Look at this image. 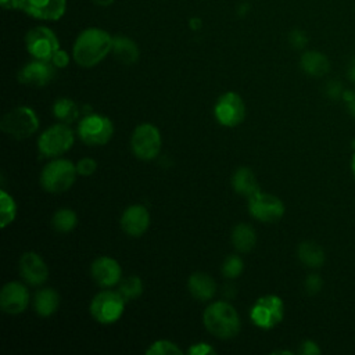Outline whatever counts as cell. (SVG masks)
Wrapping results in <instances>:
<instances>
[{
	"label": "cell",
	"mask_w": 355,
	"mask_h": 355,
	"mask_svg": "<svg viewBox=\"0 0 355 355\" xmlns=\"http://www.w3.org/2000/svg\"><path fill=\"white\" fill-rule=\"evenodd\" d=\"M322 284H323V282H322L320 276L309 275L305 280V290H306L308 294H316V293L320 291Z\"/></svg>",
	"instance_id": "34"
},
{
	"label": "cell",
	"mask_w": 355,
	"mask_h": 355,
	"mask_svg": "<svg viewBox=\"0 0 355 355\" xmlns=\"http://www.w3.org/2000/svg\"><path fill=\"white\" fill-rule=\"evenodd\" d=\"M76 223H78V216L75 211H72L71 208H61L55 211L51 219L53 227L60 233L71 232L76 226Z\"/></svg>",
	"instance_id": "27"
},
{
	"label": "cell",
	"mask_w": 355,
	"mask_h": 355,
	"mask_svg": "<svg viewBox=\"0 0 355 355\" xmlns=\"http://www.w3.org/2000/svg\"><path fill=\"white\" fill-rule=\"evenodd\" d=\"M19 10L43 21H57L67 10V0H21Z\"/></svg>",
	"instance_id": "14"
},
{
	"label": "cell",
	"mask_w": 355,
	"mask_h": 355,
	"mask_svg": "<svg viewBox=\"0 0 355 355\" xmlns=\"http://www.w3.org/2000/svg\"><path fill=\"white\" fill-rule=\"evenodd\" d=\"M76 173V165L69 159L57 158L42 169L40 184L49 193H62L75 183Z\"/></svg>",
	"instance_id": "3"
},
{
	"label": "cell",
	"mask_w": 355,
	"mask_h": 355,
	"mask_svg": "<svg viewBox=\"0 0 355 355\" xmlns=\"http://www.w3.org/2000/svg\"><path fill=\"white\" fill-rule=\"evenodd\" d=\"M118 291L125 301H132L143 293V282L137 276H128L119 282Z\"/></svg>",
	"instance_id": "28"
},
{
	"label": "cell",
	"mask_w": 355,
	"mask_h": 355,
	"mask_svg": "<svg viewBox=\"0 0 355 355\" xmlns=\"http://www.w3.org/2000/svg\"><path fill=\"white\" fill-rule=\"evenodd\" d=\"M348 75L351 78L352 82H355V57L352 58L351 64H349V68H348Z\"/></svg>",
	"instance_id": "41"
},
{
	"label": "cell",
	"mask_w": 355,
	"mask_h": 355,
	"mask_svg": "<svg viewBox=\"0 0 355 355\" xmlns=\"http://www.w3.org/2000/svg\"><path fill=\"white\" fill-rule=\"evenodd\" d=\"M94 4H97V6H101V7H107V6H110V4H112L115 0H92Z\"/></svg>",
	"instance_id": "42"
},
{
	"label": "cell",
	"mask_w": 355,
	"mask_h": 355,
	"mask_svg": "<svg viewBox=\"0 0 355 355\" xmlns=\"http://www.w3.org/2000/svg\"><path fill=\"white\" fill-rule=\"evenodd\" d=\"M28 53L43 61H51L55 51L60 49V42L55 33L47 26H35L28 31L25 36Z\"/></svg>",
	"instance_id": "10"
},
{
	"label": "cell",
	"mask_w": 355,
	"mask_h": 355,
	"mask_svg": "<svg viewBox=\"0 0 355 355\" xmlns=\"http://www.w3.org/2000/svg\"><path fill=\"white\" fill-rule=\"evenodd\" d=\"M343 89H341V85L338 83V82H336V80H331V82H329L327 85H326V94L330 97V98H333V100H336V98H338L340 96H343Z\"/></svg>",
	"instance_id": "37"
},
{
	"label": "cell",
	"mask_w": 355,
	"mask_h": 355,
	"mask_svg": "<svg viewBox=\"0 0 355 355\" xmlns=\"http://www.w3.org/2000/svg\"><path fill=\"white\" fill-rule=\"evenodd\" d=\"M112 53L114 57L125 65L135 64L139 58V47L128 36L118 35L112 39Z\"/></svg>",
	"instance_id": "21"
},
{
	"label": "cell",
	"mask_w": 355,
	"mask_h": 355,
	"mask_svg": "<svg viewBox=\"0 0 355 355\" xmlns=\"http://www.w3.org/2000/svg\"><path fill=\"white\" fill-rule=\"evenodd\" d=\"M232 243L237 251L248 252L255 247L257 234L250 225L239 223L232 230Z\"/></svg>",
	"instance_id": "24"
},
{
	"label": "cell",
	"mask_w": 355,
	"mask_h": 355,
	"mask_svg": "<svg viewBox=\"0 0 355 355\" xmlns=\"http://www.w3.org/2000/svg\"><path fill=\"white\" fill-rule=\"evenodd\" d=\"M29 304V291L19 282H8L0 291V308L4 313L17 315L26 309Z\"/></svg>",
	"instance_id": "13"
},
{
	"label": "cell",
	"mask_w": 355,
	"mask_h": 355,
	"mask_svg": "<svg viewBox=\"0 0 355 355\" xmlns=\"http://www.w3.org/2000/svg\"><path fill=\"white\" fill-rule=\"evenodd\" d=\"M97 169V162L93 158H82L78 164H76V171L80 176H90L96 172Z\"/></svg>",
	"instance_id": "32"
},
{
	"label": "cell",
	"mask_w": 355,
	"mask_h": 355,
	"mask_svg": "<svg viewBox=\"0 0 355 355\" xmlns=\"http://www.w3.org/2000/svg\"><path fill=\"white\" fill-rule=\"evenodd\" d=\"M78 135L87 146H104L111 140L114 126L110 118L100 114H90L79 122Z\"/></svg>",
	"instance_id": "9"
},
{
	"label": "cell",
	"mask_w": 355,
	"mask_h": 355,
	"mask_svg": "<svg viewBox=\"0 0 355 355\" xmlns=\"http://www.w3.org/2000/svg\"><path fill=\"white\" fill-rule=\"evenodd\" d=\"M125 309V298L119 291L103 290L97 293L90 302L92 316L103 324H110L116 322Z\"/></svg>",
	"instance_id": "6"
},
{
	"label": "cell",
	"mask_w": 355,
	"mask_h": 355,
	"mask_svg": "<svg viewBox=\"0 0 355 355\" xmlns=\"http://www.w3.org/2000/svg\"><path fill=\"white\" fill-rule=\"evenodd\" d=\"M0 129L7 136L22 140L32 136L39 129V119L32 108L21 105L8 111L1 118Z\"/></svg>",
	"instance_id": "4"
},
{
	"label": "cell",
	"mask_w": 355,
	"mask_h": 355,
	"mask_svg": "<svg viewBox=\"0 0 355 355\" xmlns=\"http://www.w3.org/2000/svg\"><path fill=\"white\" fill-rule=\"evenodd\" d=\"M53 115L57 119H60L61 122L71 123L78 118L79 108H78V105L73 100L67 98V97H61V98L55 100L54 104H53Z\"/></svg>",
	"instance_id": "26"
},
{
	"label": "cell",
	"mask_w": 355,
	"mask_h": 355,
	"mask_svg": "<svg viewBox=\"0 0 355 355\" xmlns=\"http://www.w3.org/2000/svg\"><path fill=\"white\" fill-rule=\"evenodd\" d=\"M55 75L54 65L51 61H43V60H36L28 62L25 67H22L18 72V80L24 85L28 86H44L49 82L53 80Z\"/></svg>",
	"instance_id": "15"
},
{
	"label": "cell",
	"mask_w": 355,
	"mask_h": 355,
	"mask_svg": "<svg viewBox=\"0 0 355 355\" xmlns=\"http://www.w3.org/2000/svg\"><path fill=\"white\" fill-rule=\"evenodd\" d=\"M300 65L305 73L316 78L326 75L330 69L329 58L323 53L316 50L305 51L300 58Z\"/></svg>",
	"instance_id": "20"
},
{
	"label": "cell",
	"mask_w": 355,
	"mask_h": 355,
	"mask_svg": "<svg viewBox=\"0 0 355 355\" xmlns=\"http://www.w3.org/2000/svg\"><path fill=\"white\" fill-rule=\"evenodd\" d=\"M73 140V132L65 122L54 123L39 136L37 148L44 157H58L72 147Z\"/></svg>",
	"instance_id": "5"
},
{
	"label": "cell",
	"mask_w": 355,
	"mask_h": 355,
	"mask_svg": "<svg viewBox=\"0 0 355 355\" xmlns=\"http://www.w3.org/2000/svg\"><path fill=\"white\" fill-rule=\"evenodd\" d=\"M214 115L222 126H237L245 118V104L237 93L226 92L216 100Z\"/></svg>",
	"instance_id": "12"
},
{
	"label": "cell",
	"mask_w": 355,
	"mask_h": 355,
	"mask_svg": "<svg viewBox=\"0 0 355 355\" xmlns=\"http://www.w3.org/2000/svg\"><path fill=\"white\" fill-rule=\"evenodd\" d=\"M0 4L4 10H19L21 0H0Z\"/></svg>",
	"instance_id": "40"
},
{
	"label": "cell",
	"mask_w": 355,
	"mask_h": 355,
	"mask_svg": "<svg viewBox=\"0 0 355 355\" xmlns=\"http://www.w3.org/2000/svg\"><path fill=\"white\" fill-rule=\"evenodd\" d=\"M204 326L215 337L227 340L239 334L241 322L237 311L226 301H215L204 311Z\"/></svg>",
	"instance_id": "2"
},
{
	"label": "cell",
	"mask_w": 355,
	"mask_h": 355,
	"mask_svg": "<svg viewBox=\"0 0 355 355\" xmlns=\"http://www.w3.org/2000/svg\"><path fill=\"white\" fill-rule=\"evenodd\" d=\"M243 269H244V262L237 255H229L222 265V273L229 279H234L240 276Z\"/></svg>",
	"instance_id": "31"
},
{
	"label": "cell",
	"mask_w": 355,
	"mask_h": 355,
	"mask_svg": "<svg viewBox=\"0 0 355 355\" xmlns=\"http://www.w3.org/2000/svg\"><path fill=\"white\" fill-rule=\"evenodd\" d=\"M288 42L291 43V46L294 49H304L308 43V37L305 35L304 31L301 29H294L290 32V36H288Z\"/></svg>",
	"instance_id": "33"
},
{
	"label": "cell",
	"mask_w": 355,
	"mask_h": 355,
	"mask_svg": "<svg viewBox=\"0 0 355 355\" xmlns=\"http://www.w3.org/2000/svg\"><path fill=\"white\" fill-rule=\"evenodd\" d=\"M150 225V214L144 205L128 207L121 216V227L130 237L141 236Z\"/></svg>",
	"instance_id": "18"
},
{
	"label": "cell",
	"mask_w": 355,
	"mask_h": 355,
	"mask_svg": "<svg viewBox=\"0 0 355 355\" xmlns=\"http://www.w3.org/2000/svg\"><path fill=\"white\" fill-rule=\"evenodd\" d=\"M19 275L31 286H40L47 280L49 269L44 261L33 251H28L19 258Z\"/></svg>",
	"instance_id": "17"
},
{
	"label": "cell",
	"mask_w": 355,
	"mask_h": 355,
	"mask_svg": "<svg viewBox=\"0 0 355 355\" xmlns=\"http://www.w3.org/2000/svg\"><path fill=\"white\" fill-rule=\"evenodd\" d=\"M187 352L191 355H209V354L214 355V354H216V351L207 343H197V344L191 345Z\"/></svg>",
	"instance_id": "35"
},
{
	"label": "cell",
	"mask_w": 355,
	"mask_h": 355,
	"mask_svg": "<svg viewBox=\"0 0 355 355\" xmlns=\"http://www.w3.org/2000/svg\"><path fill=\"white\" fill-rule=\"evenodd\" d=\"M147 355H182L183 351L169 340H158L154 341L147 349Z\"/></svg>",
	"instance_id": "30"
},
{
	"label": "cell",
	"mask_w": 355,
	"mask_h": 355,
	"mask_svg": "<svg viewBox=\"0 0 355 355\" xmlns=\"http://www.w3.org/2000/svg\"><path fill=\"white\" fill-rule=\"evenodd\" d=\"M232 186L236 193H239L241 196H247V197L259 191V184L257 182L255 173L247 166H240L233 173Z\"/></svg>",
	"instance_id": "22"
},
{
	"label": "cell",
	"mask_w": 355,
	"mask_h": 355,
	"mask_svg": "<svg viewBox=\"0 0 355 355\" xmlns=\"http://www.w3.org/2000/svg\"><path fill=\"white\" fill-rule=\"evenodd\" d=\"M93 280L101 287H112L122 280V269L111 257H98L90 266Z\"/></svg>",
	"instance_id": "16"
},
{
	"label": "cell",
	"mask_w": 355,
	"mask_h": 355,
	"mask_svg": "<svg viewBox=\"0 0 355 355\" xmlns=\"http://www.w3.org/2000/svg\"><path fill=\"white\" fill-rule=\"evenodd\" d=\"M343 100L348 108V111L355 116V92L351 90H344L343 93Z\"/></svg>",
	"instance_id": "39"
},
{
	"label": "cell",
	"mask_w": 355,
	"mask_h": 355,
	"mask_svg": "<svg viewBox=\"0 0 355 355\" xmlns=\"http://www.w3.org/2000/svg\"><path fill=\"white\" fill-rule=\"evenodd\" d=\"M248 211L259 222L275 223L283 216L284 204L279 197L259 190L248 197Z\"/></svg>",
	"instance_id": "11"
},
{
	"label": "cell",
	"mask_w": 355,
	"mask_h": 355,
	"mask_svg": "<svg viewBox=\"0 0 355 355\" xmlns=\"http://www.w3.org/2000/svg\"><path fill=\"white\" fill-rule=\"evenodd\" d=\"M273 354H287V355H290L291 352L290 351H275Z\"/></svg>",
	"instance_id": "44"
},
{
	"label": "cell",
	"mask_w": 355,
	"mask_h": 355,
	"mask_svg": "<svg viewBox=\"0 0 355 355\" xmlns=\"http://www.w3.org/2000/svg\"><path fill=\"white\" fill-rule=\"evenodd\" d=\"M187 287L190 294L198 301H208L214 297L216 291V284L214 279L202 272H196L189 277Z\"/></svg>",
	"instance_id": "19"
},
{
	"label": "cell",
	"mask_w": 355,
	"mask_h": 355,
	"mask_svg": "<svg viewBox=\"0 0 355 355\" xmlns=\"http://www.w3.org/2000/svg\"><path fill=\"white\" fill-rule=\"evenodd\" d=\"M17 215V205L14 198L6 193L4 190L0 191V226L6 227L10 225Z\"/></svg>",
	"instance_id": "29"
},
{
	"label": "cell",
	"mask_w": 355,
	"mask_h": 355,
	"mask_svg": "<svg viewBox=\"0 0 355 355\" xmlns=\"http://www.w3.org/2000/svg\"><path fill=\"white\" fill-rule=\"evenodd\" d=\"M60 304V295L55 290L47 287V288H42L35 294V300H33V306L37 315L40 316H50L53 315Z\"/></svg>",
	"instance_id": "23"
},
{
	"label": "cell",
	"mask_w": 355,
	"mask_h": 355,
	"mask_svg": "<svg viewBox=\"0 0 355 355\" xmlns=\"http://www.w3.org/2000/svg\"><path fill=\"white\" fill-rule=\"evenodd\" d=\"M111 35L100 28H87L75 39L72 47L73 61L83 68H92L103 61L112 50Z\"/></svg>",
	"instance_id": "1"
},
{
	"label": "cell",
	"mask_w": 355,
	"mask_h": 355,
	"mask_svg": "<svg viewBox=\"0 0 355 355\" xmlns=\"http://www.w3.org/2000/svg\"><path fill=\"white\" fill-rule=\"evenodd\" d=\"M300 352L304 354V355H318V354H320V348L318 347V344H316L315 341L305 340V341L301 344Z\"/></svg>",
	"instance_id": "38"
},
{
	"label": "cell",
	"mask_w": 355,
	"mask_h": 355,
	"mask_svg": "<svg viewBox=\"0 0 355 355\" xmlns=\"http://www.w3.org/2000/svg\"><path fill=\"white\" fill-rule=\"evenodd\" d=\"M284 316V304L280 297L268 294L259 297L250 311L252 323L261 329H272L277 326Z\"/></svg>",
	"instance_id": "8"
},
{
	"label": "cell",
	"mask_w": 355,
	"mask_h": 355,
	"mask_svg": "<svg viewBox=\"0 0 355 355\" xmlns=\"http://www.w3.org/2000/svg\"><path fill=\"white\" fill-rule=\"evenodd\" d=\"M297 255L300 261L308 268H319L324 262V252L315 241H304L298 245Z\"/></svg>",
	"instance_id": "25"
},
{
	"label": "cell",
	"mask_w": 355,
	"mask_h": 355,
	"mask_svg": "<svg viewBox=\"0 0 355 355\" xmlns=\"http://www.w3.org/2000/svg\"><path fill=\"white\" fill-rule=\"evenodd\" d=\"M161 133L153 123H140L132 133L130 147L133 154L143 161L154 159L161 150Z\"/></svg>",
	"instance_id": "7"
},
{
	"label": "cell",
	"mask_w": 355,
	"mask_h": 355,
	"mask_svg": "<svg viewBox=\"0 0 355 355\" xmlns=\"http://www.w3.org/2000/svg\"><path fill=\"white\" fill-rule=\"evenodd\" d=\"M68 62H69V55L67 54V51H64L61 49H58L51 58V64L57 68H64L68 65Z\"/></svg>",
	"instance_id": "36"
},
{
	"label": "cell",
	"mask_w": 355,
	"mask_h": 355,
	"mask_svg": "<svg viewBox=\"0 0 355 355\" xmlns=\"http://www.w3.org/2000/svg\"><path fill=\"white\" fill-rule=\"evenodd\" d=\"M351 168H352V172L355 175V154L352 155V161H351Z\"/></svg>",
	"instance_id": "43"
}]
</instances>
